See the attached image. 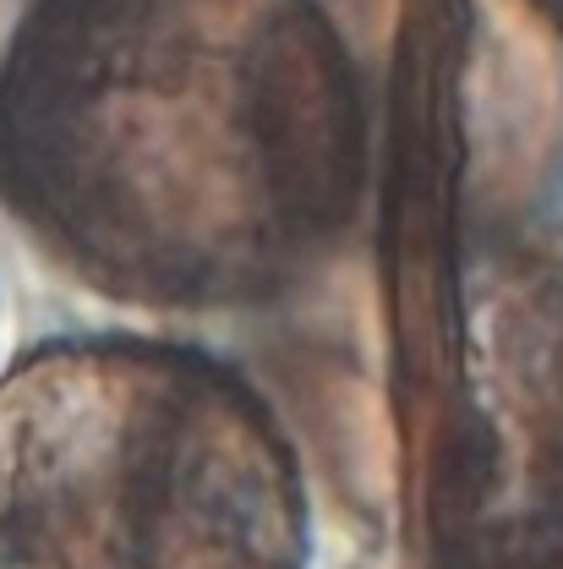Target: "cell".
Segmentation results:
<instances>
[{
	"mask_svg": "<svg viewBox=\"0 0 563 569\" xmlns=\"http://www.w3.org/2000/svg\"><path fill=\"white\" fill-rule=\"evenodd\" d=\"M366 181V82L318 0H28L6 39L0 203L110 301L269 307Z\"/></svg>",
	"mask_w": 563,
	"mask_h": 569,
	"instance_id": "cell-1",
	"label": "cell"
},
{
	"mask_svg": "<svg viewBox=\"0 0 563 569\" xmlns=\"http://www.w3.org/2000/svg\"><path fill=\"white\" fill-rule=\"evenodd\" d=\"M0 569H306V477L263 389L153 335L0 372Z\"/></svg>",
	"mask_w": 563,
	"mask_h": 569,
	"instance_id": "cell-2",
	"label": "cell"
},
{
	"mask_svg": "<svg viewBox=\"0 0 563 569\" xmlns=\"http://www.w3.org/2000/svg\"><path fill=\"white\" fill-rule=\"evenodd\" d=\"M476 427L471 559L563 553V236L487 252L465 280Z\"/></svg>",
	"mask_w": 563,
	"mask_h": 569,
	"instance_id": "cell-3",
	"label": "cell"
},
{
	"mask_svg": "<svg viewBox=\"0 0 563 569\" xmlns=\"http://www.w3.org/2000/svg\"><path fill=\"white\" fill-rule=\"evenodd\" d=\"M471 569H563V553H503V559H471Z\"/></svg>",
	"mask_w": 563,
	"mask_h": 569,
	"instance_id": "cell-4",
	"label": "cell"
},
{
	"mask_svg": "<svg viewBox=\"0 0 563 569\" xmlns=\"http://www.w3.org/2000/svg\"><path fill=\"white\" fill-rule=\"evenodd\" d=\"M525 6H531L547 28H559V33H563V0H525Z\"/></svg>",
	"mask_w": 563,
	"mask_h": 569,
	"instance_id": "cell-5",
	"label": "cell"
}]
</instances>
